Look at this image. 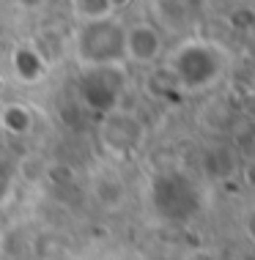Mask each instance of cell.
Returning <instances> with one entry per match:
<instances>
[{"label": "cell", "mask_w": 255, "mask_h": 260, "mask_svg": "<svg viewBox=\"0 0 255 260\" xmlns=\"http://www.w3.org/2000/svg\"><path fill=\"white\" fill-rule=\"evenodd\" d=\"M126 50L134 60H154L159 52V36L151 30V27L140 25L126 36Z\"/></svg>", "instance_id": "cell-1"}]
</instances>
